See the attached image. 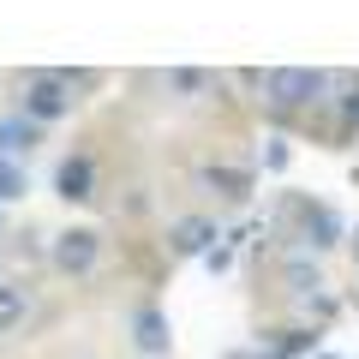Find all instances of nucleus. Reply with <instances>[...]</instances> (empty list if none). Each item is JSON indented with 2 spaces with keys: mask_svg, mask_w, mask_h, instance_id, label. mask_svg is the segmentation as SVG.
Wrapping results in <instances>:
<instances>
[{
  "mask_svg": "<svg viewBox=\"0 0 359 359\" xmlns=\"http://www.w3.org/2000/svg\"><path fill=\"white\" fill-rule=\"evenodd\" d=\"M25 108H30V126H42V120H60L66 108H72V96H66V78L60 72H36L25 84Z\"/></svg>",
  "mask_w": 359,
  "mask_h": 359,
  "instance_id": "1",
  "label": "nucleus"
},
{
  "mask_svg": "<svg viewBox=\"0 0 359 359\" xmlns=\"http://www.w3.org/2000/svg\"><path fill=\"white\" fill-rule=\"evenodd\" d=\"M323 84H330L323 72H299V66H282V72H269V78H264V90H269V102H276V108H299V102H311Z\"/></svg>",
  "mask_w": 359,
  "mask_h": 359,
  "instance_id": "2",
  "label": "nucleus"
},
{
  "mask_svg": "<svg viewBox=\"0 0 359 359\" xmlns=\"http://www.w3.org/2000/svg\"><path fill=\"white\" fill-rule=\"evenodd\" d=\"M96 252H102L96 233H90V228H72V233H60V245H54V264L72 269V276H84V269L96 264Z\"/></svg>",
  "mask_w": 359,
  "mask_h": 359,
  "instance_id": "3",
  "label": "nucleus"
},
{
  "mask_svg": "<svg viewBox=\"0 0 359 359\" xmlns=\"http://www.w3.org/2000/svg\"><path fill=\"white\" fill-rule=\"evenodd\" d=\"M210 240H216V222H204V216H186V222H174V233H168V245H174L180 257H198V252H210Z\"/></svg>",
  "mask_w": 359,
  "mask_h": 359,
  "instance_id": "4",
  "label": "nucleus"
},
{
  "mask_svg": "<svg viewBox=\"0 0 359 359\" xmlns=\"http://www.w3.org/2000/svg\"><path fill=\"white\" fill-rule=\"evenodd\" d=\"M90 186H96V168H90V156H66V162H60V198L84 204Z\"/></svg>",
  "mask_w": 359,
  "mask_h": 359,
  "instance_id": "5",
  "label": "nucleus"
},
{
  "mask_svg": "<svg viewBox=\"0 0 359 359\" xmlns=\"http://www.w3.org/2000/svg\"><path fill=\"white\" fill-rule=\"evenodd\" d=\"M132 335H138V347H144V353H168V318H162V311H150V306H144L138 318H132Z\"/></svg>",
  "mask_w": 359,
  "mask_h": 359,
  "instance_id": "6",
  "label": "nucleus"
},
{
  "mask_svg": "<svg viewBox=\"0 0 359 359\" xmlns=\"http://www.w3.org/2000/svg\"><path fill=\"white\" fill-rule=\"evenodd\" d=\"M299 222H306V233H318L311 245H335L341 240V222H335V210H323V204H299Z\"/></svg>",
  "mask_w": 359,
  "mask_h": 359,
  "instance_id": "7",
  "label": "nucleus"
},
{
  "mask_svg": "<svg viewBox=\"0 0 359 359\" xmlns=\"http://www.w3.org/2000/svg\"><path fill=\"white\" fill-rule=\"evenodd\" d=\"M204 186H216L222 198H245L252 192V174L245 168H204Z\"/></svg>",
  "mask_w": 359,
  "mask_h": 359,
  "instance_id": "8",
  "label": "nucleus"
},
{
  "mask_svg": "<svg viewBox=\"0 0 359 359\" xmlns=\"http://www.w3.org/2000/svg\"><path fill=\"white\" fill-rule=\"evenodd\" d=\"M42 132L30 126V120H0V156H18V150H30Z\"/></svg>",
  "mask_w": 359,
  "mask_h": 359,
  "instance_id": "9",
  "label": "nucleus"
},
{
  "mask_svg": "<svg viewBox=\"0 0 359 359\" xmlns=\"http://www.w3.org/2000/svg\"><path fill=\"white\" fill-rule=\"evenodd\" d=\"M13 323H25V287L0 282V330H13Z\"/></svg>",
  "mask_w": 359,
  "mask_h": 359,
  "instance_id": "10",
  "label": "nucleus"
},
{
  "mask_svg": "<svg viewBox=\"0 0 359 359\" xmlns=\"http://www.w3.org/2000/svg\"><path fill=\"white\" fill-rule=\"evenodd\" d=\"M269 347H276V353H306V347H318V335L311 330H276Z\"/></svg>",
  "mask_w": 359,
  "mask_h": 359,
  "instance_id": "11",
  "label": "nucleus"
},
{
  "mask_svg": "<svg viewBox=\"0 0 359 359\" xmlns=\"http://www.w3.org/2000/svg\"><path fill=\"white\" fill-rule=\"evenodd\" d=\"M6 198H25V168H13L0 156V204H6Z\"/></svg>",
  "mask_w": 359,
  "mask_h": 359,
  "instance_id": "12",
  "label": "nucleus"
},
{
  "mask_svg": "<svg viewBox=\"0 0 359 359\" xmlns=\"http://www.w3.org/2000/svg\"><path fill=\"white\" fill-rule=\"evenodd\" d=\"M287 282H294V287H318V264H306V257H287Z\"/></svg>",
  "mask_w": 359,
  "mask_h": 359,
  "instance_id": "13",
  "label": "nucleus"
},
{
  "mask_svg": "<svg viewBox=\"0 0 359 359\" xmlns=\"http://www.w3.org/2000/svg\"><path fill=\"white\" fill-rule=\"evenodd\" d=\"M168 84H174V90H186V96H192V90H204L210 78H204V72H174V78H168Z\"/></svg>",
  "mask_w": 359,
  "mask_h": 359,
  "instance_id": "14",
  "label": "nucleus"
},
{
  "mask_svg": "<svg viewBox=\"0 0 359 359\" xmlns=\"http://www.w3.org/2000/svg\"><path fill=\"white\" fill-rule=\"evenodd\" d=\"M341 120H347V126H359V84L347 90V102H341Z\"/></svg>",
  "mask_w": 359,
  "mask_h": 359,
  "instance_id": "15",
  "label": "nucleus"
},
{
  "mask_svg": "<svg viewBox=\"0 0 359 359\" xmlns=\"http://www.w3.org/2000/svg\"><path fill=\"white\" fill-rule=\"evenodd\" d=\"M353 252H359V233H353Z\"/></svg>",
  "mask_w": 359,
  "mask_h": 359,
  "instance_id": "16",
  "label": "nucleus"
}]
</instances>
